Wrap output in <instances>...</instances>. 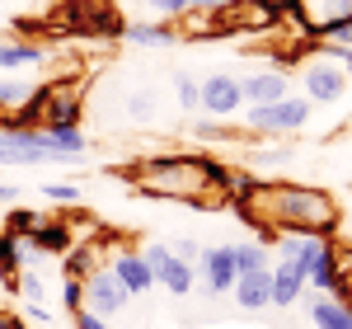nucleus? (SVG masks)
Listing matches in <instances>:
<instances>
[{"instance_id": "9b49d317", "label": "nucleus", "mask_w": 352, "mask_h": 329, "mask_svg": "<svg viewBox=\"0 0 352 329\" xmlns=\"http://www.w3.org/2000/svg\"><path fill=\"white\" fill-rule=\"evenodd\" d=\"M109 273L132 292V297H146L151 287H155V277L146 268V259L136 254V249H109Z\"/></svg>"}, {"instance_id": "9d476101", "label": "nucleus", "mask_w": 352, "mask_h": 329, "mask_svg": "<svg viewBox=\"0 0 352 329\" xmlns=\"http://www.w3.org/2000/svg\"><path fill=\"white\" fill-rule=\"evenodd\" d=\"M300 81H305V99L310 104H338L348 94V76H343L338 61H310Z\"/></svg>"}, {"instance_id": "e433bc0d", "label": "nucleus", "mask_w": 352, "mask_h": 329, "mask_svg": "<svg viewBox=\"0 0 352 329\" xmlns=\"http://www.w3.org/2000/svg\"><path fill=\"white\" fill-rule=\"evenodd\" d=\"M19 202V184H0V207H14Z\"/></svg>"}, {"instance_id": "7ed1b4c3", "label": "nucleus", "mask_w": 352, "mask_h": 329, "mask_svg": "<svg viewBox=\"0 0 352 329\" xmlns=\"http://www.w3.org/2000/svg\"><path fill=\"white\" fill-rule=\"evenodd\" d=\"M56 24L76 28V33H89V38H122V14L113 0H61L56 5Z\"/></svg>"}, {"instance_id": "473e14b6", "label": "nucleus", "mask_w": 352, "mask_h": 329, "mask_svg": "<svg viewBox=\"0 0 352 329\" xmlns=\"http://www.w3.org/2000/svg\"><path fill=\"white\" fill-rule=\"evenodd\" d=\"M43 198H52V202H76L80 189H76V184H43Z\"/></svg>"}, {"instance_id": "39448f33", "label": "nucleus", "mask_w": 352, "mask_h": 329, "mask_svg": "<svg viewBox=\"0 0 352 329\" xmlns=\"http://www.w3.org/2000/svg\"><path fill=\"white\" fill-rule=\"evenodd\" d=\"M197 109L212 113V118H235V113L244 109L240 76H230V71H217V76L197 81Z\"/></svg>"}, {"instance_id": "423d86ee", "label": "nucleus", "mask_w": 352, "mask_h": 329, "mask_svg": "<svg viewBox=\"0 0 352 329\" xmlns=\"http://www.w3.org/2000/svg\"><path fill=\"white\" fill-rule=\"evenodd\" d=\"M197 277H202V292L207 297H230L235 287V249L230 245H202V259H197Z\"/></svg>"}, {"instance_id": "a878e982", "label": "nucleus", "mask_w": 352, "mask_h": 329, "mask_svg": "<svg viewBox=\"0 0 352 329\" xmlns=\"http://www.w3.org/2000/svg\"><path fill=\"white\" fill-rule=\"evenodd\" d=\"M28 89H33V85H19V81H0V109H5V113H14V109H19V104L28 99Z\"/></svg>"}, {"instance_id": "f03ea898", "label": "nucleus", "mask_w": 352, "mask_h": 329, "mask_svg": "<svg viewBox=\"0 0 352 329\" xmlns=\"http://www.w3.org/2000/svg\"><path fill=\"white\" fill-rule=\"evenodd\" d=\"M136 189L146 198H164V202H202L212 198L207 179H202V156H155V160H141L132 169Z\"/></svg>"}, {"instance_id": "4c0bfd02", "label": "nucleus", "mask_w": 352, "mask_h": 329, "mask_svg": "<svg viewBox=\"0 0 352 329\" xmlns=\"http://www.w3.org/2000/svg\"><path fill=\"white\" fill-rule=\"evenodd\" d=\"M0 329H28L24 315H10V310H0Z\"/></svg>"}, {"instance_id": "bb28decb", "label": "nucleus", "mask_w": 352, "mask_h": 329, "mask_svg": "<svg viewBox=\"0 0 352 329\" xmlns=\"http://www.w3.org/2000/svg\"><path fill=\"white\" fill-rule=\"evenodd\" d=\"M19 292H24L28 301H47V282L33 273V268H19Z\"/></svg>"}, {"instance_id": "c9c22d12", "label": "nucleus", "mask_w": 352, "mask_h": 329, "mask_svg": "<svg viewBox=\"0 0 352 329\" xmlns=\"http://www.w3.org/2000/svg\"><path fill=\"white\" fill-rule=\"evenodd\" d=\"M282 160H287V146H272V151H258L249 164H282Z\"/></svg>"}, {"instance_id": "5701e85b", "label": "nucleus", "mask_w": 352, "mask_h": 329, "mask_svg": "<svg viewBox=\"0 0 352 329\" xmlns=\"http://www.w3.org/2000/svg\"><path fill=\"white\" fill-rule=\"evenodd\" d=\"M38 226H43V212H33V207H10L0 231H10V235H24V240H28Z\"/></svg>"}, {"instance_id": "f8f14e48", "label": "nucleus", "mask_w": 352, "mask_h": 329, "mask_svg": "<svg viewBox=\"0 0 352 329\" xmlns=\"http://www.w3.org/2000/svg\"><path fill=\"white\" fill-rule=\"evenodd\" d=\"M61 259H66V277H76V282H85L89 273L109 268V245H104V240H76V245L66 249Z\"/></svg>"}, {"instance_id": "412c9836", "label": "nucleus", "mask_w": 352, "mask_h": 329, "mask_svg": "<svg viewBox=\"0 0 352 329\" xmlns=\"http://www.w3.org/2000/svg\"><path fill=\"white\" fill-rule=\"evenodd\" d=\"M230 249H235V268L240 273H263V268H272L263 240H240V245H230Z\"/></svg>"}, {"instance_id": "ea45409f", "label": "nucleus", "mask_w": 352, "mask_h": 329, "mask_svg": "<svg viewBox=\"0 0 352 329\" xmlns=\"http://www.w3.org/2000/svg\"><path fill=\"white\" fill-rule=\"evenodd\" d=\"M0 127H10V113H5V109H0Z\"/></svg>"}, {"instance_id": "2eb2a0df", "label": "nucleus", "mask_w": 352, "mask_h": 329, "mask_svg": "<svg viewBox=\"0 0 352 329\" xmlns=\"http://www.w3.org/2000/svg\"><path fill=\"white\" fill-rule=\"evenodd\" d=\"M310 325L315 329H352V292L348 297H315L310 301Z\"/></svg>"}, {"instance_id": "6e6552de", "label": "nucleus", "mask_w": 352, "mask_h": 329, "mask_svg": "<svg viewBox=\"0 0 352 329\" xmlns=\"http://www.w3.org/2000/svg\"><path fill=\"white\" fill-rule=\"evenodd\" d=\"M127 301H132V292H127L109 268H99V273L85 277V310H94V315H104V320H109V315H122Z\"/></svg>"}, {"instance_id": "6ab92c4d", "label": "nucleus", "mask_w": 352, "mask_h": 329, "mask_svg": "<svg viewBox=\"0 0 352 329\" xmlns=\"http://www.w3.org/2000/svg\"><path fill=\"white\" fill-rule=\"evenodd\" d=\"M122 38L136 43V47H169L174 43V28L164 24V19H136V24L122 28Z\"/></svg>"}, {"instance_id": "393cba45", "label": "nucleus", "mask_w": 352, "mask_h": 329, "mask_svg": "<svg viewBox=\"0 0 352 329\" xmlns=\"http://www.w3.org/2000/svg\"><path fill=\"white\" fill-rule=\"evenodd\" d=\"M174 99H179V109H184V113H192V109H197V81L179 71V76H174Z\"/></svg>"}, {"instance_id": "aec40b11", "label": "nucleus", "mask_w": 352, "mask_h": 329, "mask_svg": "<svg viewBox=\"0 0 352 329\" xmlns=\"http://www.w3.org/2000/svg\"><path fill=\"white\" fill-rule=\"evenodd\" d=\"M24 249H28L24 235L0 231V282H5V277H19V268H24Z\"/></svg>"}, {"instance_id": "ddd939ff", "label": "nucleus", "mask_w": 352, "mask_h": 329, "mask_svg": "<svg viewBox=\"0 0 352 329\" xmlns=\"http://www.w3.org/2000/svg\"><path fill=\"white\" fill-rule=\"evenodd\" d=\"M240 89H244V104L254 109V104H277V99H287V76L282 71H254V76H244L240 81Z\"/></svg>"}, {"instance_id": "2f4dec72", "label": "nucleus", "mask_w": 352, "mask_h": 329, "mask_svg": "<svg viewBox=\"0 0 352 329\" xmlns=\"http://www.w3.org/2000/svg\"><path fill=\"white\" fill-rule=\"evenodd\" d=\"M192 137H202V141H230V127H221V123H192Z\"/></svg>"}, {"instance_id": "58836bf2", "label": "nucleus", "mask_w": 352, "mask_h": 329, "mask_svg": "<svg viewBox=\"0 0 352 329\" xmlns=\"http://www.w3.org/2000/svg\"><path fill=\"white\" fill-rule=\"evenodd\" d=\"M226 0H192V10H221Z\"/></svg>"}, {"instance_id": "dca6fc26", "label": "nucleus", "mask_w": 352, "mask_h": 329, "mask_svg": "<svg viewBox=\"0 0 352 329\" xmlns=\"http://www.w3.org/2000/svg\"><path fill=\"white\" fill-rule=\"evenodd\" d=\"M272 277V306H296L300 301V292H305V273H300L292 259H277L268 268Z\"/></svg>"}, {"instance_id": "f257e3e1", "label": "nucleus", "mask_w": 352, "mask_h": 329, "mask_svg": "<svg viewBox=\"0 0 352 329\" xmlns=\"http://www.w3.org/2000/svg\"><path fill=\"white\" fill-rule=\"evenodd\" d=\"M235 217L249 221L258 231V240L272 249V240L282 231H300V235H338V198L315 184H292V179H254V189L230 202Z\"/></svg>"}, {"instance_id": "7c9ffc66", "label": "nucleus", "mask_w": 352, "mask_h": 329, "mask_svg": "<svg viewBox=\"0 0 352 329\" xmlns=\"http://www.w3.org/2000/svg\"><path fill=\"white\" fill-rule=\"evenodd\" d=\"M127 113H132L136 123H146V118H151V113H155V99H151V94H146V89H136L132 99H127Z\"/></svg>"}, {"instance_id": "f3484780", "label": "nucleus", "mask_w": 352, "mask_h": 329, "mask_svg": "<svg viewBox=\"0 0 352 329\" xmlns=\"http://www.w3.org/2000/svg\"><path fill=\"white\" fill-rule=\"evenodd\" d=\"M28 245L38 249L43 259L47 254H66V249L76 245V231H71V221H52V217H43V226L28 235Z\"/></svg>"}, {"instance_id": "0eeeda50", "label": "nucleus", "mask_w": 352, "mask_h": 329, "mask_svg": "<svg viewBox=\"0 0 352 329\" xmlns=\"http://www.w3.org/2000/svg\"><path fill=\"white\" fill-rule=\"evenodd\" d=\"M141 259H146V268H151V277L160 282L164 292H174V297H188L192 292V264H184V259H174L169 254V245H151V249H141Z\"/></svg>"}, {"instance_id": "1a4fd4ad", "label": "nucleus", "mask_w": 352, "mask_h": 329, "mask_svg": "<svg viewBox=\"0 0 352 329\" xmlns=\"http://www.w3.org/2000/svg\"><path fill=\"white\" fill-rule=\"evenodd\" d=\"M85 118V85H47L43 127H80Z\"/></svg>"}, {"instance_id": "c756f323", "label": "nucleus", "mask_w": 352, "mask_h": 329, "mask_svg": "<svg viewBox=\"0 0 352 329\" xmlns=\"http://www.w3.org/2000/svg\"><path fill=\"white\" fill-rule=\"evenodd\" d=\"M61 301H66V310H71V315H76V310L85 306V282L66 277V282H61Z\"/></svg>"}, {"instance_id": "cd10ccee", "label": "nucleus", "mask_w": 352, "mask_h": 329, "mask_svg": "<svg viewBox=\"0 0 352 329\" xmlns=\"http://www.w3.org/2000/svg\"><path fill=\"white\" fill-rule=\"evenodd\" d=\"M169 254H174V259H184V264H192V268H197V259H202V245H197L192 235H179V240H169Z\"/></svg>"}, {"instance_id": "4468645a", "label": "nucleus", "mask_w": 352, "mask_h": 329, "mask_svg": "<svg viewBox=\"0 0 352 329\" xmlns=\"http://www.w3.org/2000/svg\"><path fill=\"white\" fill-rule=\"evenodd\" d=\"M230 297H235L240 310H268V306H272V277H268V268H263V273H240V277H235V287H230Z\"/></svg>"}, {"instance_id": "20e7f679", "label": "nucleus", "mask_w": 352, "mask_h": 329, "mask_svg": "<svg viewBox=\"0 0 352 329\" xmlns=\"http://www.w3.org/2000/svg\"><path fill=\"white\" fill-rule=\"evenodd\" d=\"M310 99L305 94H287V99H277V104H254L249 109V132H258V137H292L300 127H310Z\"/></svg>"}, {"instance_id": "f704fd0d", "label": "nucleus", "mask_w": 352, "mask_h": 329, "mask_svg": "<svg viewBox=\"0 0 352 329\" xmlns=\"http://www.w3.org/2000/svg\"><path fill=\"white\" fill-rule=\"evenodd\" d=\"M24 320H28V325H47V320H52V310H47V301H28Z\"/></svg>"}, {"instance_id": "72a5a7b5", "label": "nucleus", "mask_w": 352, "mask_h": 329, "mask_svg": "<svg viewBox=\"0 0 352 329\" xmlns=\"http://www.w3.org/2000/svg\"><path fill=\"white\" fill-rule=\"evenodd\" d=\"M76 329H113V325L104 320V315H94V310H85V306H80V310H76Z\"/></svg>"}, {"instance_id": "4be33fe9", "label": "nucleus", "mask_w": 352, "mask_h": 329, "mask_svg": "<svg viewBox=\"0 0 352 329\" xmlns=\"http://www.w3.org/2000/svg\"><path fill=\"white\" fill-rule=\"evenodd\" d=\"M43 132L52 137L56 156H85V151H89V137H85L80 127H43Z\"/></svg>"}, {"instance_id": "c85d7f7f", "label": "nucleus", "mask_w": 352, "mask_h": 329, "mask_svg": "<svg viewBox=\"0 0 352 329\" xmlns=\"http://www.w3.org/2000/svg\"><path fill=\"white\" fill-rule=\"evenodd\" d=\"M151 14H160V19H184V14H192V0H151Z\"/></svg>"}, {"instance_id": "a211bd4d", "label": "nucleus", "mask_w": 352, "mask_h": 329, "mask_svg": "<svg viewBox=\"0 0 352 329\" xmlns=\"http://www.w3.org/2000/svg\"><path fill=\"white\" fill-rule=\"evenodd\" d=\"M47 47L33 43V38H5L0 43V71H19V66H43Z\"/></svg>"}, {"instance_id": "b1692460", "label": "nucleus", "mask_w": 352, "mask_h": 329, "mask_svg": "<svg viewBox=\"0 0 352 329\" xmlns=\"http://www.w3.org/2000/svg\"><path fill=\"white\" fill-rule=\"evenodd\" d=\"M179 24H184V33H188V38H217V33H226V28H221V19H217V10H197V14H184Z\"/></svg>"}]
</instances>
